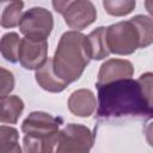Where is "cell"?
I'll return each mask as SVG.
<instances>
[{"label":"cell","instance_id":"1","mask_svg":"<svg viewBox=\"0 0 153 153\" xmlns=\"http://www.w3.org/2000/svg\"><path fill=\"white\" fill-rule=\"evenodd\" d=\"M98 91L97 120L104 122L126 118H151L152 73L139 79L123 78L104 84H96Z\"/></svg>","mask_w":153,"mask_h":153},{"label":"cell","instance_id":"2","mask_svg":"<svg viewBox=\"0 0 153 153\" xmlns=\"http://www.w3.org/2000/svg\"><path fill=\"white\" fill-rule=\"evenodd\" d=\"M106 43L110 53L130 55L136 49L147 48L153 41V24L149 16L137 14L129 20L106 27Z\"/></svg>","mask_w":153,"mask_h":153},{"label":"cell","instance_id":"3","mask_svg":"<svg viewBox=\"0 0 153 153\" xmlns=\"http://www.w3.org/2000/svg\"><path fill=\"white\" fill-rule=\"evenodd\" d=\"M85 35L72 30L65 32L51 59L54 73L67 84L76 81L90 62Z\"/></svg>","mask_w":153,"mask_h":153},{"label":"cell","instance_id":"4","mask_svg":"<svg viewBox=\"0 0 153 153\" xmlns=\"http://www.w3.org/2000/svg\"><path fill=\"white\" fill-rule=\"evenodd\" d=\"M61 118L43 111H33L22 123L24 151L29 153H50L57 142Z\"/></svg>","mask_w":153,"mask_h":153},{"label":"cell","instance_id":"5","mask_svg":"<svg viewBox=\"0 0 153 153\" xmlns=\"http://www.w3.org/2000/svg\"><path fill=\"white\" fill-rule=\"evenodd\" d=\"M94 142L93 133L82 124L69 123L59 130L56 152L57 153H87Z\"/></svg>","mask_w":153,"mask_h":153},{"label":"cell","instance_id":"6","mask_svg":"<svg viewBox=\"0 0 153 153\" xmlns=\"http://www.w3.org/2000/svg\"><path fill=\"white\" fill-rule=\"evenodd\" d=\"M20 32L32 39H47L54 27L53 14L43 7H32L22 14Z\"/></svg>","mask_w":153,"mask_h":153},{"label":"cell","instance_id":"7","mask_svg":"<svg viewBox=\"0 0 153 153\" xmlns=\"http://www.w3.org/2000/svg\"><path fill=\"white\" fill-rule=\"evenodd\" d=\"M48 59L47 39L20 38L18 61L25 69H38Z\"/></svg>","mask_w":153,"mask_h":153},{"label":"cell","instance_id":"8","mask_svg":"<svg viewBox=\"0 0 153 153\" xmlns=\"http://www.w3.org/2000/svg\"><path fill=\"white\" fill-rule=\"evenodd\" d=\"M65 23L73 30L80 31L91 25L97 18V10L90 0H74L62 13Z\"/></svg>","mask_w":153,"mask_h":153},{"label":"cell","instance_id":"9","mask_svg":"<svg viewBox=\"0 0 153 153\" xmlns=\"http://www.w3.org/2000/svg\"><path fill=\"white\" fill-rule=\"evenodd\" d=\"M133 74L134 67L130 61L123 59H110L100 66L96 84H104L117 79L131 78Z\"/></svg>","mask_w":153,"mask_h":153},{"label":"cell","instance_id":"10","mask_svg":"<svg viewBox=\"0 0 153 153\" xmlns=\"http://www.w3.org/2000/svg\"><path fill=\"white\" fill-rule=\"evenodd\" d=\"M67 104L69 111L73 115L78 117H88L94 112L97 100L91 90L80 88L69 96Z\"/></svg>","mask_w":153,"mask_h":153},{"label":"cell","instance_id":"11","mask_svg":"<svg viewBox=\"0 0 153 153\" xmlns=\"http://www.w3.org/2000/svg\"><path fill=\"white\" fill-rule=\"evenodd\" d=\"M35 78L37 84L45 91L48 92H61L63 91L69 84H67L66 81L61 80L53 71V65H51V59H47V61L44 62V65H42L38 69H36L35 73Z\"/></svg>","mask_w":153,"mask_h":153},{"label":"cell","instance_id":"12","mask_svg":"<svg viewBox=\"0 0 153 153\" xmlns=\"http://www.w3.org/2000/svg\"><path fill=\"white\" fill-rule=\"evenodd\" d=\"M106 27L99 26L85 36V45L90 59L103 60L110 55V50L106 43Z\"/></svg>","mask_w":153,"mask_h":153},{"label":"cell","instance_id":"13","mask_svg":"<svg viewBox=\"0 0 153 153\" xmlns=\"http://www.w3.org/2000/svg\"><path fill=\"white\" fill-rule=\"evenodd\" d=\"M24 2L22 0H0V25L5 29L19 24L23 14Z\"/></svg>","mask_w":153,"mask_h":153},{"label":"cell","instance_id":"14","mask_svg":"<svg viewBox=\"0 0 153 153\" xmlns=\"http://www.w3.org/2000/svg\"><path fill=\"white\" fill-rule=\"evenodd\" d=\"M24 110V102L18 96H5L0 98V123L14 124Z\"/></svg>","mask_w":153,"mask_h":153},{"label":"cell","instance_id":"15","mask_svg":"<svg viewBox=\"0 0 153 153\" xmlns=\"http://www.w3.org/2000/svg\"><path fill=\"white\" fill-rule=\"evenodd\" d=\"M20 44V37L16 32H7L0 38V54L2 57L11 62H18V50Z\"/></svg>","mask_w":153,"mask_h":153},{"label":"cell","instance_id":"16","mask_svg":"<svg viewBox=\"0 0 153 153\" xmlns=\"http://www.w3.org/2000/svg\"><path fill=\"white\" fill-rule=\"evenodd\" d=\"M18 130L10 126H0V153H20Z\"/></svg>","mask_w":153,"mask_h":153},{"label":"cell","instance_id":"17","mask_svg":"<svg viewBox=\"0 0 153 153\" xmlns=\"http://www.w3.org/2000/svg\"><path fill=\"white\" fill-rule=\"evenodd\" d=\"M136 0H103V7L110 16L123 17L133 12Z\"/></svg>","mask_w":153,"mask_h":153},{"label":"cell","instance_id":"18","mask_svg":"<svg viewBox=\"0 0 153 153\" xmlns=\"http://www.w3.org/2000/svg\"><path fill=\"white\" fill-rule=\"evenodd\" d=\"M14 88V75L11 71L0 67V97L8 96Z\"/></svg>","mask_w":153,"mask_h":153},{"label":"cell","instance_id":"19","mask_svg":"<svg viewBox=\"0 0 153 153\" xmlns=\"http://www.w3.org/2000/svg\"><path fill=\"white\" fill-rule=\"evenodd\" d=\"M73 1H74V0H51L54 10H55L57 13H60V14H62L63 11L67 8V6H68L71 2H73Z\"/></svg>","mask_w":153,"mask_h":153},{"label":"cell","instance_id":"20","mask_svg":"<svg viewBox=\"0 0 153 153\" xmlns=\"http://www.w3.org/2000/svg\"><path fill=\"white\" fill-rule=\"evenodd\" d=\"M146 6H147L148 12H151V11H152V10H151V0H146Z\"/></svg>","mask_w":153,"mask_h":153},{"label":"cell","instance_id":"21","mask_svg":"<svg viewBox=\"0 0 153 153\" xmlns=\"http://www.w3.org/2000/svg\"><path fill=\"white\" fill-rule=\"evenodd\" d=\"M0 98H1V97H0Z\"/></svg>","mask_w":153,"mask_h":153}]
</instances>
